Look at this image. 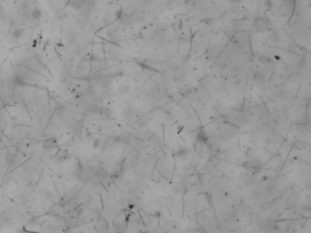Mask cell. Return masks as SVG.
<instances>
[{
	"mask_svg": "<svg viewBox=\"0 0 311 233\" xmlns=\"http://www.w3.org/2000/svg\"><path fill=\"white\" fill-rule=\"evenodd\" d=\"M31 17L34 20H39L40 17L42 16V12L39 7H35L31 10Z\"/></svg>",
	"mask_w": 311,
	"mask_h": 233,
	"instance_id": "obj_1",
	"label": "cell"
}]
</instances>
